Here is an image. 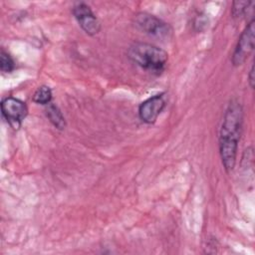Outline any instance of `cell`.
<instances>
[{"label":"cell","instance_id":"obj_6","mask_svg":"<svg viewBox=\"0 0 255 255\" xmlns=\"http://www.w3.org/2000/svg\"><path fill=\"white\" fill-rule=\"evenodd\" d=\"M73 15L80 27L88 35H96L101 30V24L95 13L92 11L90 6L84 2H80L74 5L72 9Z\"/></svg>","mask_w":255,"mask_h":255},{"label":"cell","instance_id":"obj_3","mask_svg":"<svg viewBox=\"0 0 255 255\" xmlns=\"http://www.w3.org/2000/svg\"><path fill=\"white\" fill-rule=\"evenodd\" d=\"M133 23L136 29L157 39H168L172 33V29L168 23L146 12L137 13L134 17Z\"/></svg>","mask_w":255,"mask_h":255},{"label":"cell","instance_id":"obj_1","mask_svg":"<svg viewBox=\"0 0 255 255\" xmlns=\"http://www.w3.org/2000/svg\"><path fill=\"white\" fill-rule=\"evenodd\" d=\"M242 123V106L238 101L232 100L224 113L219 135V153L222 164L227 172L232 171L236 163Z\"/></svg>","mask_w":255,"mask_h":255},{"label":"cell","instance_id":"obj_5","mask_svg":"<svg viewBox=\"0 0 255 255\" xmlns=\"http://www.w3.org/2000/svg\"><path fill=\"white\" fill-rule=\"evenodd\" d=\"M1 113L13 128H18L28 114V108L21 100L8 97L1 102Z\"/></svg>","mask_w":255,"mask_h":255},{"label":"cell","instance_id":"obj_12","mask_svg":"<svg viewBox=\"0 0 255 255\" xmlns=\"http://www.w3.org/2000/svg\"><path fill=\"white\" fill-rule=\"evenodd\" d=\"M248 79H249V85L251 88L254 87V81H255V78H254V64H252L251 66V69L249 71V75H248Z\"/></svg>","mask_w":255,"mask_h":255},{"label":"cell","instance_id":"obj_4","mask_svg":"<svg viewBox=\"0 0 255 255\" xmlns=\"http://www.w3.org/2000/svg\"><path fill=\"white\" fill-rule=\"evenodd\" d=\"M255 41V22L252 19L243 30L232 55L234 66L242 65L254 50Z\"/></svg>","mask_w":255,"mask_h":255},{"label":"cell","instance_id":"obj_8","mask_svg":"<svg viewBox=\"0 0 255 255\" xmlns=\"http://www.w3.org/2000/svg\"><path fill=\"white\" fill-rule=\"evenodd\" d=\"M46 115L49 121L53 124V126L58 129H64L66 127V122L63 114L59 110V108L53 104H49L46 109Z\"/></svg>","mask_w":255,"mask_h":255},{"label":"cell","instance_id":"obj_7","mask_svg":"<svg viewBox=\"0 0 255 255\" xmlns=\"http://www.w3.org/2000/svg\"><path fill=\"white\" fill-rule=\"evenodd\" d=\"M165 98L163 94L154 95L139 105L138 117L145 124H153L165 108Z\"/></svg>","mask_w":255,"mask_h":255},{"label":"cell","instance_id":"obj_2","mask_svg":"<svg viewBox=\"0 0 255 255\" xmlns=\"http://www.w3.org/2000/svg\"><path fill=\"white\" fill-rule=\"evenodd\" d=\"M128 58L141 69L160 74L168 61V54L161 48L142 42L133 43L128 51Z\"/></svg>","mask_w":255,"mask_h":255},{"label":"cell","instance_id":"obj_10","mask_svg":"<svg viewBox=\"0 0 255 255\" xmlns=\"http://www.w3.org/2000/svg\"><path fill=\"white\" fill-rule=\"evenodd\" d=\"M0 69L3 73H11L15 69L14 60L4 50H2L0 53Z\"/></svg>","mask_w":255,"mask_h":255},{"label":"cell","instance_id":"obj_9","mask_svg":"<svg viewBox=\"0 0 255 255\" xmlns=\"http://www.w3.org/2000/svg\"><path fill=\"white\" fill-rule=\"evenodd\" d=\"M52 101V91L48 86H40L33 95V102L39 105H49Z\"/></svg>","mask_w":255,"mask_h":255},{"label":"cell","instance_id":"obj_11","mask_svg":"<svg viewBox=\"0 0 255 255\" xmlns=\"http://www.w3.org/2000/svg\"><path fill=\"white\" fill-rule=\"evenodd\" d=\"M252 4H253V2H251V1H235V2H233L232 8H231L232 16L234 18L243 16L247 12V9Z\"/></svg>","mask_w":255,"mask_h":255}]
</instances>
